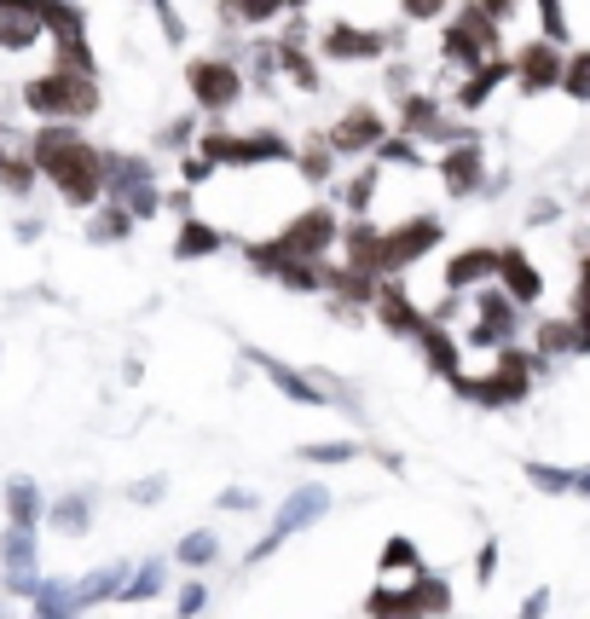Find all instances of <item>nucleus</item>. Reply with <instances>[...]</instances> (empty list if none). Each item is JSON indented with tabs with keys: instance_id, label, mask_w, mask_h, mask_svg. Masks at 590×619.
Returning a JSON list of instances; mask_svg holds the SVG:
<instances>
[{
	"instance_id": "f257e3e1",
	"label": "nucleus",
	"mask_w": 590,
	"mask_h": 619,
	"mask_svg": "<svg viewBox=\"0 0 590 619\" xmlns=\"http://www.w3.org/2000/svg\"><path fill=\"white\" fill-rule=\"evenodd\" d=\"M29 157H36V174L58 186V197H65L70 209H99L105 203V151L87 145L81 128H58V122L36 128Z\"/></svg>"
},
{
	"instance_id": "f03ea898",
	"label": "nucleus",
	"mask_w": 590,
	"mask_h": 619,
	"mask_svg": "<svg viewBox=\"0 0 590 619\" xmlns=\"http://www.w3.org/2000/svg\"><path fill=\"white\" fill-rule=\"evenodd\" d=\"M23 105L41 116V128L58 122V128H76L99 110V81L94 76H76V70H47L23 87Z\"/></svg>"
},
{
	"instance_id": "7ed1b4c3",
	"label": "nucleus",
	"mask_w": 590,
	"mask_h": 619,
	"mask_svg": "<svg viewBox=\"0 0 590 619\" xmlns=\"http://www.w3.org/2000/svg\"><path fill=\"white\" fill-rule=\"evenodd\" d=\"M550 371L539 365V353H521V347H498V365L486 376H463L458 394L475 400V405H521L527 394H533V376Z\"/></svg>"
},
{
	"instance_id": "20e7f679",
	"label": "nucleus",
	"mask_w": 590,
	"mask_h": 619,
	"mask_svg": "<svg viewBox=\"0 0 590 619\" xmlns=\"http://www.w3.org/2000/svg\"><path fill=\"white\" fill-rule=\"evenodd\" d=\"M318 515H331V487H324V481H307V487H295L289 498H284V504H278V515H273V527H267V533H260L255 539V550L244 556V562L255 568V562H267V556L284 544V539H295V533H302V527H313Z\"/></svg>"
},
{
	"instance_id": "39448f33",
	"label": "nucleus",
	"mask_w": 590,
	"mask_h": 619,
	"mask_svg": "<svg viewBox=\"0 0 590 619\" xmlns=\"http://www.w3.org/2000/svg\"><path fill=\"white\" fill-rule=\"evenodd\" d=\"M342 244V226H336V209H324V203H313V209H302L284 232H278V249L284 261H324Z\"/></svg>"
},
{
	"instance_id": "423d86ee",
	"label": "nucleus",
	"mask_w": 590,
	"mask_h": 619,
	"mask_svg": "<svg viewBox=\"0 0 590 619\" xmlns=\"http://www.w3.org/2000/svg\"><path fill=\"white\" fill-rule=\"evenodd\" d=\"M440 52H446L452 65L481 70V65H492V58H498V23H492L481 7H463L458 23L446 29V47H440Z\"/></svg>"
},
{
	"instance_id": "0eeeda50",
	"label": "nucleus",
	"mask_w": 590,
	"mask_h": 619,
	"mask_svg": "<svg viewBox=\"0 0 590 619\" xmlns=\"http://www.w3.org/2000/svg\"><path fill=\"white\" fill-rule=\"evenodd\" d=\"M203 163L220 168H249V163H295V151L278 134H249V139H232V134H203Z\"/></svg>"
},
{
	"instance_id": "6e6552de",
	"label": "nucleus",
	"mask_w": 590,
	"mask_h": 619,
	"mask_svg": "<svg viewBox=\"0 0 590 619\" xmlns=\"http://www.w3.org/2000/svg\"><path fill=\"white\" fill-rule=\"evenodd\" d=\"M446 238V226H440L434 215H411L400 220L394 232H382V273H400V267H417V261Z\"/></svg>"
},
{
	"instance_id": "1a4fd4ad",
	"label": "nucleus",
	"mask_w": 590,
	"mask_h": 619,
	"mask_svg": "<svg viewBox=\"0 0 590 619\" xmlns=\"http://www.w3.org/2000/svg\"><path fill=\"white\" fill-rule=\"evenodd\" d=\"M186 87L203 110H232L244 99V76H238V65H226V58H191Z\"/></svg>"
},
{
	"instance_id": "9d476101",
	"label": "nucleus",
	"mask_w": 590,
	"mask_h": 619,
	"mask_svg": "<svg viewBox=\"0 0 590 619\" xmlns=\"http://www.w3.org/2000/svg\"><path fill=\"white\" fill-rule=\"evenodd\" d=\"M515 331H521V307L498 284H486L475 296V331H469V342H475V347H510Z\"/></svg>"
},
{
	"instance_id": "9b49d317",
	"label": "nucleus",
	"mask_w": 590,
	"mask_h": 619,
	"mask_svg": "<svg viewBox=\"0 0 590 619\" xmlns=\"http://www.w3.org/2000/svg\"><path fill=\"white\" fill-rule=\"evenodd\" d=\"M244 360L260 371V376H267L273 382V389L284 394V400H295V405H324V400H331V394H324L318 389V382L307 376V371H295V365H284L278 360V353H260V347H244Z\"/></svg>"
},
{
	"instance_id": "f8f14e48",
	"label": "nucleus",
	"mask_w": 590,
	"mask_h": 619,
	"mask_svg": "<svg viewBox=\"0 0 590 619\" xmlns=\"http://www.w3.org/2000/svg\"><path fill=\"white\" fill-rule=\"evenodd\" d=\"M324 139H331L336 157H360V151H376V145L389 139V128H382V116H376L371 105H353Z\"/></svg>"
},
{
	"instance_id": "ddd939ff",
	"label": "nucleus",
	"mask_w": 590,
	"mask_h": 619,
	"mask_svg": "<svg viewBox=\"0 0 590 619\" xmlns=\"http://www.w3.org/2000/svg\"><path fill=\"white\" fill-rule=\"evenodd\" d=\"M498 289H504V296L515 302V307H533L539 296H544V273L533 267V261H527V249H498V278H492Z\"/></svg>"
},
{
	"instance_id": "4468645a",
	"label": "nucleus",
	"mask_w": 590,
	"mask_h": 619,
	"mask_svg": "<svg viewBox=\"0 0 590 619\" xmlns=\"http://www.w3.org/2000/svg\"><path fill=\"white\" fill-rule=\"evenodd\" d=\"M440 180H446L452 197H475L486 186V151L475 139H458L446 157H440Z\"/></svg>"
},
{
	"instance_id": "2eb2a0df",
	"label": "nucleus",
	"mask_w": 590,
	"mask_h": 619,
	"mask_svg": "<svg viewBox=\"0 0 590 619\" xmlns=\"http://www.w3.org/2000/svg\"><path fill=\"white\" fill-rule=\"evenodd\" d=\"M562 76H568L562 47H550V41L521 47V58H515V81H521V94H544V87H562Z\"/></svg>"
},
{
	"instance_id": "dca6fc26",
	"label": "nucleus",
	"mask_w": 590,
	"mask_h": 619,
	"mask_svg": "<svg viewBox=\"0 0 590 619\" xmlns=\"http://www.w3.org/2000/svg\"><path fill=\"white\" fill-rule=\"evenodd\" d=\"M145 186H151V163L128 151H105V203H128Z\"/></svg>"
},
{
	"instance_id": "f3484780",
	"label": "nucleus",
	"mask_w": 590,
	"mask_h": 619,
	"mask_svg": "<svg viewBox=\"0 0 590 619\" xmlns=\"http://www.w3.org/2000/svg\"><path fill=\"white\" fill-rule=\"evenodd\" d=\"M342 255H347V273H365V278H389L382 273V232L371 220H353L342 232Z\"/></svg>"
},
{
	"instance_id": "a211bd4d",
	"label": "nucleus",
	"mask_w": 590,
	"mask_h": 619,
	"mask_svg": "<svg viewBox=\"0 0 590 619\" xmlns=\"http://www.w3.org/2000/svg\"><path fill=\"white\" fill-rule=\"evenodd\" d=\"M376 313H382V324H389L394 336H411V342H417V336L429 331V313L411 307L405 284H382V289H376Z\"/></svg>"
},
{
	"instance_id": "6ab92c4d",
	"label": "nucleus",
	"mask_w": 590,
	"mask_h": 619,
	"mask_svg": "<svg viewBox=\"0 0 590 619\" xmlns=\"http://www.w3.org/2000/svg\"><path fill=\"white\" fill-rule=\"evenodd\" d=\"M36 180H41V174H36V157H29V139H18V134H0V191L23 197Z\"/></svg>"
},
{
	"instance_id": "aec40b11",
	"label": "nucleus",
	"mask_w": 590,
	"mask_h": 619,
	"mask_svg": "<svg viewBox=\"0 0 590 619\" xmlns=\"http://www.w3.org/2000/svg\"><path fill=\"white\" fill-rule=\"evenodd\" d=\"M417 347H423V360L434 365V376H446L452 389H458V382L469 376V371H463V353H458V342H452V331H446V324H434V318H429V331L417 336Z\"/></svg>"
},
{
	"instance_id": "412c9836",
	"label": "nucleus",
	"mask_w": 590,
	"mask_h": 619,
	"mask_svg": "<svg viewBox=\"0 0 590 619\" xmlns=\"http://www.w3.org/2000/svg\"><path fill=\"white\" fill-rule=\"evenodd\" d=\"M492 278H498V249H463V255H452V267H446V296L475 289V284H492Z\"/></svg>"
},
{
	"instance_id": "4be33fe9",
	"label": "nucleus",
	"mask_w": 590,
	"mask_h": 619,
	"mask_svg": "<svg viewBox=\"0 0 590 619\" xmlns=\"http://www.w3.org/2000/svg\"><path fill=\"white\" fill-rule=\"evenodd\" d=\"M122 584H128V562H105L87 579H76V608L87 613V608H99V602H116V597H122Z\"/></svg>"
},
{
	"instance_id": "5701e85b",
	"label": "nucleus",
	"mask_w": 590,
	"mask_h": 619,
	"mask_svg": "<svg viewBox=\"0 0 590 619\" xmlns=\"http://www.w3.org/2000/svg\"><path fill=\"white\" fill-rule=\"evenodd\" d=\"M382 47H389V36H376V29H353V23L324 29V52L331 58H376Z\"/></svg>"
},
{
	"instance_id": "b1692460",
	"label": "nucleus",
	"mask_w": 590,
	"mask_h": 619,
	"mask_svg": "<svg viewBox=\"0 0 590 619\" xmlns=\"http://www.w3.org/2000/svg\"><path fill=\"white\" fill-rule=\"evenodd\" d=\"M47 521V498L29 475H12L7 481V527H41Z\"/></svg>"
},
{
	"instance_id": "393cba45",
	"label": "nucleus",
	"mask_w": 590,
	"mask_h": 619,
	"mask_svg": "<svg viewBox=\"0 0 590 619\" xmlns=\"http://www.w3.org/2000/svg\"><path fill=\"white\" fill-rule=\"evenodd\" d=\"M41 539H36V527H7L0 533V568L7 573H41Z\"/></svg>"
},
{
	"instance_id": "a878e982",
	"label": "nucleus",
	"mask_w": 590,
	"mask_h": 619,
	"mask_svg": "<svg viewBox=\"0 0 590 619\" xmlns=\"http://www.w3.org/2000/svg\"><path fill=\"white\" fill-rule=\"evenodd\" d=\"M47 521H52V533L81 539L87 527H94V498H87V492H65V498H52V504H47Z\"/></svg>"
},
{
	"instance_id": "bb28decb",
	"label": "nucleus",
	"mask_w": 590,
	"mask_h": 619,
	"mask_svg": "<svg viewBox=\"0 0 590 619\" xmlns=\"http://www.w3.org/2000/svg\"><path fill=\"white\" fill-rule=\"evenodd\" d=\"M29 619H81V608H76V579H41L36 613H29Z\"/></svg>"
},
{
	"instance_id": "cd10ccee",
	"label": "nucleus",
	"mask_w": 590,
	"mask_h": 619,
	"mask_svg": "<svg viewBox=\"0 0 590 619\" xmlns=\"http://www.w3.org/2000/svg\"><path fill=\"white\" fill-rule=\"evenodd\" d=\"M376 568H382V584L400 579V573H405V584L429 573V568H423V550L411 544V539H389V544H382V562H376Z\"/></svg>"
},
{
	"instance_id": "c85d7f7f",
	"label": "nucleus",
	"mask_w": 590,
	"mask_h": 619,
	"mask_svg": "<svg viewBox=\"0 0 590 619\" xmlns=\"http://www.w3.org/2000/svg\"><path fill=\"white\" fill-rule=\"evenodd\" d=\"M41 23H47V36H52L58 47L87 41V18H81V7H70V0H47V7H41Z\"/></svg>"
},
{
	"instance_id": "c756f323",
	"label": "nucleus",
	"mask_w": 590,
	"mask_h": 619,
	"mask_svg": "<svg viewBox=\"0 0 590 619\" xmlns=\"http://www.w3.org/2000/svg\"><path fill=\"white\" fill-rule=\"evenodd\" d=\"M47 36L41 12H0V52H23Z\"/></svg>"
},
{
	"instance_id": "7c9ffc66",
	"label": "nucleus",
	"mask_w": 590,
	"mask_h": 619,
	"mask_svg": "<svg viewBox=\"0 0 590 619\" xmlns=\"http://www.w3.org/2000/svg\"><path fill=\"white\" fill-rule=\"evenodd\" d=\"M278 284L295 289V296H318V289H331V267H324V261H284Z\"/></svg>"
},
{
	"instance_id": "2f4dec72",
	"label": "nucleus",
	"mask_w": 590,
	"mask_h": 619,
	"mask_svg": "<svg viewBox=\"0 0 590 619\" xmlns=\"http://www.w3.org/2000/svg\"><path fill=\"white\" fill-rule=\"evenodd\" d=\"M163 584H168V568L163 562H139L134 573H128V584H122V608H139V602H151V597H163Z\"/></svg>"
},
{
	"instance_id": "473e14b6",
	"label": "nucleus",
	"mask_w": 590,
	"mask_h": 619,
	"mask_svg": "<svg viewBox=\"0 0 590 619\" xmlns=\"http://www.w3.org/2000/svg\"><path fill=\"white\" fill-rule=\"evenodd\" d=\"M174 562L191 568V573H203L209 562H220V539L209 533V527H197V533H186L180 544H174Z\"/></svg>"
},
{
	"instance_id": "72a5a7b5",
	"label": "nucleus",
	"mask_w": 590,
	"mask_h": 619,
	"mask_svg": "<svg viewBox=\"0 0 590 619\" xmlns=\"http://www.w3.org/2000/svg\"><path fill=\"white\" fill-rule=\"evenodd\" d=\"M411 602H417L423 619H440V613H452V584L440 573H423V579H411Z\"/></svg>"
},
{
	"instance_id": "f704fd0d",
	"label": "nucleus",
	"mask_w": 590,
	"mask_h": 619,
	"mask_svg": "<svg viewBox=\"0 0 590 619\" xmlns=\"http://www.w3.org/2000/svg\"><path fill=\"white\" fill-rule=\"evenodd\" d=\"M226 238H220V226H209V220H186L180 226V238H174V255L180 261H197V255H215Z\"/></svg>"
},
{
	"instance_id": "c9c22d12",
	"label": "nucleus",
	"mask_w": 590,
	"mask_h": 619,
	"mask_svg": "<svg viewBox=\"0 0 590 619\" xmlns=\"http://www.w3.org/2000/svg\"><path fill=\"white\" fill-rule=\"evenodd\" d=\"M128 232H134V215L122 203H105V209H94V220H87V238L94 244H122Z\"/></svg>"
},
{
	"instance_id": "e433bc0d",
	"label": "nucleus",
	"mask_w": 590,
	"mask_h": 619,
	"mask_svg": "<svg viewBox=\"0 0 590 619\" xmlns=\"http://www.w3.org/2000/svg\"><path fill=\"white\" fill-rule=\"evenodd\" d=\"M504 76H510L504 58H492V65H481L475 76H469V81L458 87V105H463V110H481V105H486V94H492V87L504 81Z\"/></svg>"
},
{
	"instance_id": "4c0bfd02",
	"label": "nucleus",
	"mask_w": 590,
	"mask_h": 619,
	"mask_svg": "<svg viewBox=\"0 0 590 619\" xmlns=\"http://www.w3.org/2000/svg\"><path fill=\"white\" fill-rule=\"evenodd\" d=\"M278 12H289V0H220V18H232V23H273Z\"/></svg>"
},
{
	"instance_id": "58836bf2",
	"label": "nucleus",
	"mask_w": 590,
	"mask_h": 619,
	"mask_svg": "<svg viewBox=\"0 0 590 619\" xmlns=\"http://www.w3.org/2000/svg\"><path fill=\"white\" fill-rule=\"evenodd\" d=\"M562 353H573V318H550V324H539V365L562 360Z\"/></svg>"
},
{
	"instance_id": "ea45409f",
	"label": "nucleus",
	"mask_w": 590,
	"mask_h": 619,
	"mask_svg": "<svg viewBox=\"0 0 590 619\" xmlns=\"http://www.w3.org/2000/svg\"><path fill=\"white\" fill-rule=\"evenodd\" d=\"M295 168H302L307 180H331V168H336V151H331V139H307V151L295 157Z\"/></svg>"
},
{
	"instance_id": "a19ab883",
	"label": "nucleus",
	"mask_w": 590,
	"mask_h": 619,
	"mask_svg": "<svg viewBox=\"0 0 590 619\" xmlns=\"http://www.w3.org/2000/svg\"><path fill=\"white\" fill-rule=\"evenodd\" d=\"M295 458H302V463H353L360 446H353V440H313V446H302Z\"/></svg>"
},
{
	"instance_id": "79ce46f5",
	"label": "nucleus",
	"mask_w": 590,
	"mask_h": 619,
	"mask_svg": "<svg viewBox=\"0 0 590 619\" xmlns=\"http://www.w3.org/2000/svg\"><path fill=\"white\" fill-rule=\"evenodd\" d=\"M527 481H533L539 492H550V498H562V492H573V469H555V463H527Z\"/></svg>"
},
{
	"instance_id": "37998d69",
	"label": "nucleus",
	"mask_w": 590,
	"mask_h": 619,
	"mask_svg": "<svg viewBox=\"0 0 590 619\" xmlns=\"http://www.w3.org/2000/svg\"><path fill=\"white\" fill-rule=\"evenodd\" d=\"M371 197H376V168H365V174H353V180L342 186V203H347V209H353V215H360V220H365V209H371Z\"/></svg>"
},
{
	"instance_id": "c03bdc74",
	"label": "nucleus",
	"mask_w": 590,
	"mask_h": 619,
	"mask_svg": "<svg viewBox=\"0 0 590 619\" xmlns=\"http://www.w3.org/2000/svg\"><path fill=\"white\" fill-rule=\"evenodd\" d=\"M539 7V29L550 47H568V18H562V0H533Z\"/></svg>"
},
{
	"instance_id": "a18cd8bd",
	"label": "nucleus",
	"mask_w": 590,
	"mask_h": 619,
	"mask_svg": "<svg viewBox=\"0 0 590 619\" xmlns=\"http://www.w3.org/2000/svg\"><path fill=\"white\" fill-rule=\"evenodd\" d=\"M278 58H284V70H289L295 81H302V87H318V70L302 58V36H289V41L278 47Z\"/></svg>"
},
{
	"instance_id": "49530a36",
	"label": "nucleus",
	"mask_w": 590,
	"mask_h": 619,
	"mask_svg": "<svg viewBox=\"0 0 590 619\" xmlns=\"http://www.w3.org/2000/svg\"><path fill=\"white\" fill-rule=\"evenodd\" d=\"M562 94H568V99H590V52H573V58H568Z\"/></svg>"
},
{
	"instance_id": "de8ad7c7",
	"label": "nucleus",
	"mask_w": 590,
	"mask_h": 619,
	"mask_svg": "<svg viewBox=\"0 0 590 619\" xmlns=\"http://www.w3.org/2000/svg\"><path fill=\"white\" fill-rule=\"evenodd\" d=\"M203 608H209V584H203V579L180 584V597H174V619H197Z\"/></svg>"
},
{
	"instance_id": "09e8293b",
	"label": "nucleus",
	"mask_w": 590,
	"mask_h": 619,
	"mask_svg": "<svg viewBox=\"0 0 590 619\" xmlns=\"http://www.w3.org/2000/svg\"><path fill=\"white\" fill-rule=\"evenodd\" d=\"M411 134H440L434 99H411V105H405V139H411Z\"/></svg>"
},
{
	"instance_id": "8fccbe9b",
	"label": "nucleus",
	"mask_w": 590,
	"mask_h": 619,
	"mask_svg": "<svg viewBox=\"0 0 590 619\" xmlns=\"http://www.w3.org/2000/svg\"><path fill=\"white\" fill-rule=\"evenodd\" d=\"M376 157H382V163H417V145H411L405 134H389V139L376 145Z\"/></svg>"
},
{
	"instance_id": "3c124183",
	"label": "nucleus",
	"mask_w": 590,
	"mask_h": 619,
	"mask_svg": "<svg viewBox=\"0 0 590 619\" xmlns=\"http://www.w3.org/2000/svg\"><path fill=\"white\" fill-rule=\"evenodd\" d=\"M122 209H128L134 220H151V215L163 209V197H157V186H145V191H134V197L122 203Z\"/></svg>"
},
{
	"instance_id": "603ef678",
	"label": "nucleus",
	"mask_w": 590,
	"mask_h": 619,
	"mask_svg": "<svg viewBox=\"0 0 590 619\" xmlns=\"http://www.w3.org/2000/svg\"><path fill=\"white\" fill-rule=\"evenodd\" d=\"M0 584H7V597H23V602H36V591H41V573H7Z\"/></svg>"
},
{
	"instance_id": "864d4df0",
	"label": "nucleus",
	"mask_w": 590,
	"mask_h": 619,
	"mask_svg": "<svg viewBox=\"0 0 590 619\" xmlns=\"http://www.w3.org/2000/svg\"><path fill=\"white\" fill-rule=\"evenodd\" d=\"M163 492H168V481H163V475H145V481H134V487H128L134 504H157Z\"/></svg>"
},
{
	"instance_id": "5fc2aeb1",
	"label": "nucleus",
	"mask_w": 590,
	"mask_h": 619,
	"mask_svg": "<svg viewBox=\"0 0 590 619\" xmlns=\"http://www.w3.org/2000/svg\"><path fill=\"white\" fill-rule=\"evenodd\" d=\"M151 7H157V18H163V36H168V41H186V23H180V12H174L168 0H151Z\"/></svg>"
},
{
	"instance_id": "6e6d98bb",
	"label": "nucleus",
	"mask_w": 590,
	"mask_h": 619,
	"mask_svg": "<svg viewBox=\"0 0 590 619\" xmlns=\"http://www.w3.org/2000/svg\"><path fill=\"white\" fill-rule=\"evenodd\" d=\"M492 573H498V544L486 539V544H481V556H475V579H481V584H492Z\"/></svg>"
},
{
	"instance_id": "4d7b16f0",
	"label": "nucleus",
	"mask_w": 590,
	"mask_h": 619,
	"mask_svg": "<svg viewBox=\"0 0 590 619\" xmlns=\"http://www.w3.org/2000/svg\"><path fill=\"white\" fill-rule=\"evenodd\" d=\"M186 139H191V122H174L157 134V145H168V151H186Z\"/></svg>"
},
{
	"instance_id": "13d9d810",
	"label": "nucleus",
	"mask_w": 590,
	"mask_h": 619,
	"mask_svg": "<svg viewBox=\"0 0 590 619\" xmlns=\"http://www.w3.org/2000/svg\"><path fill=\"white\" fill-rule=\"evenodd\" d=\"M400 7H405L411 18H440V12H446V0H400Z\"/></svg>"
},
{
	"instance_id": "bf43d9fd",
	"label": "nucleus",
	"mask_w": 590,
	"mask_h": 619,
	"mask_svg": "<svg viewBox=\"0 0 590 619\" xmlns=\"http://www.w3.org/2000/svg\"><path fill=\"white\" fill-rule=\"evenodd\" d=\"M475 7H481V12L492 18V23H504V18H510V12L521 7V0H475Z\"/></svg>"
},
{
	"instance_id": "052dcab7",
	"label": "nucleus",
	"mask_w": 590,
	"mask_h": 619,
	"mask_svg": "<svg viewBox=\"0 0 590 619\" xmlns=\"http://www.w3.org/2000/svg\"><path fill=\"white\" fill-rule=\"evenodd\" d=\"M220 510H255V492H244V487L220 492Z\"/></svg>"
},
{
	"instance_id": "680f3d73",
	"label": "nucleus",
	"mask_w": 590,
	"mask_h": 619,
	"mask_svg": "<svg viewBox=\"0 0 590 619\" xmlns=\"http://www.w3.org/2000/svg\"><path fill=\"white\" fill-rule=\"evenodd\" d=\"M544 608H550V591H533V597L521 602V613H515V619H539Z\"/></svg>"
},
{
	"instance_id": "e2e57ef3",
	"label": "nucleus",
	"mask_w": 590,
	"mask_h": 619,
	"mask_svg": "<svg viewBox=\"0 0 590 619\" xmlns=\"http://www.w3.org/2000/svg\"><path fill=\"white\" fill-rule=\"evenodd\" d=\"M573 313H590V261H584V273H579V296H573Z\"/></svg>"
},
{
	"instance_id": "0e129e2a",
	"label": "nucleus",
	"mask_w": 590,
	"mask_h": 619,
	"mask_svg": "<svg viewBox=\"0 0 590 619\" xmlns=\"http://www.w3.org/2000/svg\"><path fill=\"white\" fill-rule=\"evenodd\" d=\"M47 0H0V12H41Z\"/></svg>"
},
{
	"instance_id": "69168bd1",
	"label": "nucleus",
	"mask_w": 590,
	"mask_h": 619,
	"mask_svg": "<svg viewBox=\"0 0 590 619\" xmlns=\"http://www.w3.org/2000/svg\"><path fill=\"white\" fill-rule=\"evenodd\" d=\"M573 492H579V498H590V469H573Z\"/></svg>"
},
{
	"instance_id": "338daca9",
	"label": "nucleus",
	"mask_w": 590,
	"mask_h": 619,
	"mask_svg": "<svg viewBox=\"0 0 590 619\" xmlns=\"http://www.w3.org/2000/svg\"><path fill=\"white\" fill-rule=\"evenodd\" d=\"M302 7H313V0H289V12H302Z\"/></svg>"
},
{
	"instance_id": "774afa93",
	"label": "nucleus",
	"mask_w": 590,
	"mask_h": 619,
	"mask_svg": "<svg viewBox=\"0 0 590 619\" xmlns=\"http://www.w3.org/2000/svg\"><path fill=\"white\" fill-rule=\"evenodd\" d=\"M0 619H12V613H7V608H0Z\"/></svg>"
}]
</instances>
